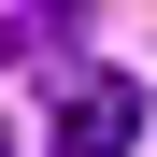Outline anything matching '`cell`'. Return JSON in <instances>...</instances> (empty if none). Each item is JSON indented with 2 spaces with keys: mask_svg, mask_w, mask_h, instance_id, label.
<instances>
[{
  "mask_svg": "<svg viewBox=\"0 0 157 157\" xmlns=\"http://www.w3.org/2000/svg\"><path fill=\"white\" fill-rule=\"evenodd\" d=\"M128 143H143V86L128 71H86L57 100V157H128Z\"/></svg>",
  "mask_w": 157,
  "mask_h": 157,
  "instance_id": "1",
  "label": "cell"
}]
</instances>
